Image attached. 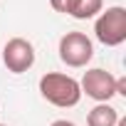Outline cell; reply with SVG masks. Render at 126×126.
<instances>
[{"label":"cell","mask_w":126,"mask_h":126,"mask_svg":"<svg viewBox=\"0 0 126 126\" xmlns=\"http://www.w3.org/2000/svg\"><path fill=\"white\" fill-rule=\"evenodd\" d=\"M3 64L13 74H22L35 64V47L25 37H13L3 47Z\"/></svg>","instance_id":"5b68a950"},{"label":"cell","mask_w":126,"mask_h":126,"mask_svg":"<svg viewBox=\"0 0 126 126\" xmlns=\"http://www.w3.org/2000/svg\"><path fill=\"white\" fill-rule=\"evenodd\" d=\"M116 126H126V119H119V124Z\"/></svg>","instance_id":"8fae6325"},{"label":"cell","mask_w":126,"mask_h":126,"mask_svg":"<svg viewBox=\"0 0 126 126\" xmlns=\"http://www.w3.org/2000/svg\"><path fill=\"white\" fill-rule=\"evenodd\" d=\"M79 0H49V5L57 10V13H64V15H72L74 8H77Z\"/></svg>","instance_id":"ba28073f"},{"label":"cell","mask_w":126,"mask_h":126,"mask_svg":"<svg viewBox=\"0 0 126 126\" xmlns=\"http://www.w3.org/2000/svg\"><path fill=\"white\" fill-rule=\"evenodd\" d=\"M104 10V0H79L72 17L77 20H89V17H96L99 13Z\"/></svg>","instance_id":"52a82bcc"},{"label":"cell","mask_w":126,"mask_h":126,"mask_svg":"<svg viewBox=\"0 0 126 126\" xmlns=\"http://www.w3.org/2000/svg\"><path fill=\"white\" fill-rule=\"evenodd\" d=\"M116 94L126 96V79H124V77H119V79H116Z\"/></svg>","instance_id":"9c48e42d"},{"label":"cell","mask_w":126,"mask_h":126,"mask_svg":"<svg viewBox=\"0 0 126 126\" xmlns=\"http://www.w3.org/2000/svg\"><path fill=\"white\" fill-rule=\"evenodd\" d=\"M119 124V111L111 104H96L87 114V126H116Z\"/></svg>","instance_id":"8992f818"},{"label":"cell","mask_w":126,"mask_h":126,"mask_svg":"<svg viewBox=\"0 0 126 126\" xmlns=\"http://www.w3.org/2000/svg\"><path fill=\"white\" fill-rule=\"evenodd\" d=\"M79 89L82 94H87L89 99L99 101V104H106L114 94H116V77L106 69H87L82 82H79Z\"/></svg>","instance_id":"277c9868"},{"label":"cell","mask_w":126,"mask_h":126,"mask_svg":"<svg viewBox=\"0 0 126 126\" xmlns=\"http://www.w3.org/2000/svg\"><path fill=\"white\" fill-rule=\"evenodd\" d=\"M0 126H8V124H0Z\"/></svg>","instance_id":"7c38bea8"},{"label":"cell","mask_w":126,"mask_h":126,"mask_svg":"<svg viewBox=\"0 0 126 126\" xmlns=\"http://www.w3.org/2000/svg\"><path fill=\"white\" fill-rule=\"evenodd\" d=\"M40 94L42 99H47L49 104L59 106V109H69L77 106L82 99V89L79 82L69 74H62V72H47L40 77Z\"/></svg>","instance_id":"6da1fadb"},{"label":"cell","mask_w":126,"mask_h":126,"mask_svg":"<svg viewBox=\"0 0 126 126\" xmlns=\"http://www.w3.org/2000/svg\"><path fill=\"white\" fill-rule=\"evenodd\" d=\"M94 35L106 47H119L126 40V10L121 5L101 10V15L94 22Z\"/></svg>","instance_id":"7a4b0ae2"},{"label":"cell","mask_w":126,"mask_h":126,"mask_svg":"<svg viewBox=\"0 0 126 126\" xmlns=\"http://www.w3.org/2000/svg\"><path fill=\"white\" fill-rule=\"evenodd\" d=\"M94 57V45L84 32H67L59 40V59L67 67H87Z\"/></svg>","instance_id":"3957f363"},{"label":"cell","mask_w":126,"mask_h":126,"mask_svg":"<svg viewBox=\"0 0 126 126\" xmlns=\"http://www.w3.org/2000/svg\"><path fill=\"white\" fill-rule=\"evenodd\" d=\"M49 126H77V124H72V121H67V119H57V121H52Z\"/></svg>","instance_id":"30bf717a"}]
</instances>
